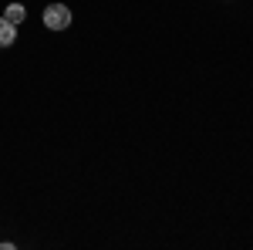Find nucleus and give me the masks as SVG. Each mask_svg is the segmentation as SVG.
Returning a JSON list of instances; mask_svg holds the SVG:
<instances>
[{"instance_id": "nucleus-1", "label": "nucleus", "mask_w": 253, "mask_h": 250, "mask_svg": "<svg viewBox=\"0 0 253 250\" xmlns=\"http://www.w3.org/2000/svg\"><path fill=\"white\" fill-rule=\"evenodd\" d=\"M44 24H47L51 31H64V27L71 24V10H68L64 3H51V7L44 10Z\"/></svg>"}, {"instance_id": "nucleus-2", "label": "nucleus", "mask_w": 253, "mask_h": 250, "mask_svg": "<svg viewBox=\"0 0 253 250\" xmlns=\"http://www.w3.org/2000/svg\"><path fill=\"white\" fill-rule=\"evenodd\" d=\"M14 41H17V27L7 17H0V48H10Z\"/></svg>"}, {"instance_id": "nucleus-3", "label": "nucleus", "mask_w": 253, "mask_h": 250, "mask_svg": "<svg viewBox=\"0 0 253 250\" xmlns=\"http://www.w3.org/2000/svg\"><path fill=\"white\" fill-rule=\"evenodd\" d=\"M24 14H27V10H24V3H10L3 17H7V20H10V24H14V27H17L20 20H24Z\"/></svg>"}]
</instances>
